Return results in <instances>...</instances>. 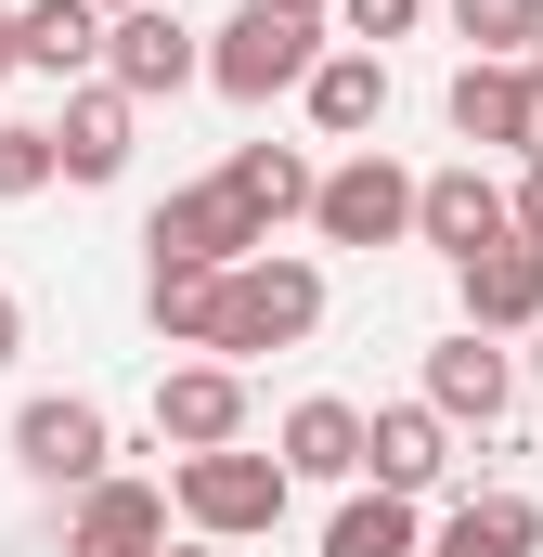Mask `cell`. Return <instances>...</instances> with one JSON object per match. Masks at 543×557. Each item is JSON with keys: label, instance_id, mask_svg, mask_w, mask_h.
<instances>
[{"label": "cell", "instance_id": "6da1fadb", "mask_svg": "<svg viewBox=\"0 0 543 557\" xmlns=\"http://www.w3.org/2000/svg\"><path fill=\"white\" fill-rule=\"evenodd\" d=\"M337 39H324V13H285V0H233L220 26H207V91L220 104H285V91H311V65H324Z\"/></svg>", "mask_w": 543, "mask_h": 557}, {"label": "cell", "instance_id": "7a4b0ae2", "mask_svg": "<svg viewBox=\"0 0 543 557\" xmlns=\"http://www.w3.org/2000/svg\"><path fill=\"white\" fill-rule=\"evenodd\" d=\"M298 337H324V260H298V247H260V260H233L220 273V363H260V350H298Z\"/></svg>", "mask_w": 543, "mask_h": 557}, {"label": "cell", "instance_id": "3957f363", "mask_svg": "<svg viewBox=\"0 0 543 557\" xmlns=\"http://www.w3.org/2000/svg\"><path fill=\"white\" fill-rule=\"evenodd\" d=\"M285 454H168V506H181V532H207V545H260V532H285Z\"/></svg>", "mask_w": 543, "mask_h": 557}, {"label": "cell", "instance_id": "277c9868", "mask_svg": "<svg viewBox=\"0 0 543 557\" xmlns=\"http://www.w3.org/2000/svg\"><path fill=\"white\" fill-rule=\"evenodd\" d=\"M414 195H427V182H414L402 156L350 143V156L324 169V195H311V234H324V247H402V234H414Z\"/></svg>", "mask_w": 543, "mask_h": 557}, {"label": "cell", "instance_id": "5b68a950", "mask_svg": "<svg viewBox=\"0 0 543 557\" xmlns=\"http://www.w3.org/2000/svg\"><path fill=\"white\" fill-rule=\"evenodd\" d=\"M13 467L39 480V493H91V480H117V428L91 389H39L26 416H13Z\"/></svg>", "mask_w": 543, "mask_h": 557}, {"label": "cell", "instance_id": "8992f818", "mask_svg": "<svg viewBox=\"0 0 543 557\" xmlns=\"http://www.w3.org/2000/svg\"><path fill=\"white\" fill-rule=\"evenodd\" d=\"M414 247H440L453 273H466L479 247H518V182H492L479 156L427 169V195H414Z\"/></svg>", "mask_w": 543, "mask_h": 557}, {"label": "cell", "instance_id": "52a82bcc", "mask_svg": "<svg viewBox=\"0 0 543 557\" xmlns=\"http://www.w3.org/2000/svg\"><path fill=\"white\" fill-rule=\"evenodd\" d=\"M260 247H272V221L220 182V169H207V182H181V195L142 221V260H207V273H233V260H260Z\"/></svg>", "mask_w": 543, "mask_h": 557}, {"label": "cell", "instance_id": "ba28073f", "mask_svg": "<svg viewBox=\"0 0 543 557\" xmlns=\"http://www.w3.org/2000/svg\"><path fill=\"white\" fill-rule=\"evenodd\" d=\"M104 78H117L130 104L194 91V78H207V26H181L168 0H142V13H117V26H104Z\"/></svg>", "mask_w": 543, "mask_h": 557}, {"label": "cell", "instance_id": "9c48e42d", "mask_svg": "<svg viewBox=\"0 0 543 557\" xmlns=\"http://www.w3.org/2000/svg\"><path fill=\"white\" fill-rule=\"evenodd\" d=\"M155 441H168V454H233V441H247V363H220V350L168 363V376H155Z\"/></svg>", "mask_w": 543, "mask_h": 557}, {"label": "cell", "instance_id": "30bf717a", "mask_svg": "<svg viewBox=\"0 0 543 557\" xmlns=\"http://www.w3.org/2000/svg\"><path fill=\"white\" fill-rule=\"evenodd\" d=\"M272 454H285V480H337V493H363V480H376V416L337 403V389H311V403H285Z\"/></svg>", "mask_w": 543, "mask_h": 557}, {"label": "cell", "instance_id": "8fae6325", "mask_svg": "<svg viewBox=\"0 0 543 557\" xmlns=\"http://www.w3.org/2000/svg\"><path fill=\"white\" fill-rule=\"evenodd\" d=\"M168 519H181L168 480H130V467H117V480H91V493L65 506V557H168Z\"/></svg>", "mask_w": 543, "mask_h": 557}, {"label": "cell", "instance_id": "7c38bea8", "mask_svg": "<svg viewBox=\"0 0 543 557\" xmlns=\"http://www.w3.org/2000/svg\"><path fill=\"white\" fill-rule=\"evenodd\" d=\"M130 143H142V104L117 78H78V91H65V117H52L65 182H130Z\"/></svg>", "mask_w": 543, "mask_h": 557}, {"label": "cell", "instance_id": "4fadbf2b", "mask_svg": "<svg viewBox=\"0 0 543 557\" xmlns=\"http://www.w3.org/2000/svg\"><path fill=\"white\" fill-rule=\"evenodd\" d=\"M453 298H466L479 337H543V247L531 234H518V247H479V260L453 273Z\"/></svg>", "mask_w": 543, "mask_h": 557}, {"label": "cell", "instance_id": "5bb4252c", "mask_svg": "<svg viewBox=\"0 0 543 557\" xmlns=\"http://www.w3.org/2000/svg\"><path fill=\"white\" fill-rule=\"evenodd\" d=\"M427 403L453 428H492L505 403H518V363H505V337H479V324H453L440 350H427Z\"/></svg>", "mask_w": 543, "mask_h": 557}, {"label": "cell", "instance_id": "9a60e30c", "mask_svg": "<svg viewBox=\"0 0 543 557\" xmlns=\"http://www.w3.org/2000/svg\"><path fill=\"white\" fill-rule=\"evenodd\" d=\"M531 545H543V506H531V493H505V480L453 493L440 532H427V557H531Z\"/></svg>", "mask_w": 543, "mask_h": 557}, {"label": "cell", "instance_id": "2e32d148", "mask_svg": "<svg viewBox=\"0 0 543 557\" xmlns=\"http://www.w3.org/2000/svg\"><path fill=\"white\" fill-rule=\"evenodd\" d=\"M453 480V416L414 389V403H376V493H440Z\"/></svg>", "mask_w": 543, "mask_h": 557}, {"label": "cell", "instance_id": "e0dca14e", "mask_svg": "<svg viewBox=\"0 0 543 557\" xmlns=\"http://www.w3.org/2000/svg\"><path fill=\"white\" fill-rule=\"evenodd\" d=\"M298 104H311V131H324V143H363L376 117H389V52H350V39H337V52L311 65Z\"/></svg>", "mask_w": 543, "mask_h": 557}, {"label": "cell", "instance_id": "ac0fdd59", "mask_svg": "<svg viewBox=\"0 0 543 557\" xmlns=\"http://www.w3.org/2000/svg\"><path fill=\"white\" fill-rule=\"evenodd\" d=\"M104 26L117 13H91V0H26V78H104Z\"/></svg>", "mask_w": 543, "mask_h": 557}, {"label": "cell", "instance_id": "d6986e66", "mask_svg": "<svg viewBox=\"0 0 543 557\" xmlns=\"http://www.w3.org/2000/svg\"><path fill=\"white\" fill-rule=\"evenodd\" d=\"M220 182L260 208L272 234H285V221H311V195H324V169H311L298 143H233V156H220Z\"/></svg>", "mask_w": 543, "mask_h": 557}, {"label": "cell", "instance_id": "ffe728a7", "mask_svg": "<svg viewBox=\"0 0 543 557\" xmlns=\"http://www.w3.org/2000/svg\"><path fill=\"white\" fill-rule=\"evenodd\" d=\"M142 324H155L168 350H207V337H220V273H207V260H142Z\"/></svg>", "mask_w": 543, "mask_h": 557}, {"label": "cell", "instance_id": "44dd1931", "mask_svg": "<svg viewBox=\"0 0 543 557\" xmlns=\"http://www.w3.org/2000/svg\"><path fill=\"white\" fill-rule=\"evenodd\" d=\"M324 557H427V519H414V493H350L337 519H324Z\"/></svg>", "mask_w": 543, "mask_h": 557}, {"label": "cell", "instance_id": "7402d4cb", "mask_svg": "<svg viewBox=\"0 0 543 557\" xmlns=\"http://www.w3.org/2000/svg\"><path fill=\"white\" fill-rule=\"evenodd\" d=\"M440 13H453V39L479 65H531L543 52V0H440Z\"/></svg>", "mask_w": 543, "mask_h": 557}, {"label": "cell", "instance_id": "603a6c76", "mask_svg": "<svg viewBox=\"0 0 543 557\" xmlns=\"http://www.w3.org/2000/svg\"><path fill=\"white\" fill-rule=\"evenodd\" d=\"M52 182H65L52 131H39V117H0V208H26V195H52Z\"/></svg>", "mask_w": 543, "mask_h": 557}, {"label": "cell", "instance_id": "cb8c5ba5", "mask_svg": "<svg viewBox=\"0 0 543 557\" xmlns=\"http://www.w3.org/2000/svg\"><path fill=\"white\" fill-rule=\"evenodd\" d=\"M414 26H427V0H337V39H350V52H389Z\"/></svg>", "mask_w": 543, "mask_h": 557}, {"label": "cell", "instance_id": "d4e9b609", "mask_svg": "<svg viewBox=\"0 0 543 557\" xmlns=\"http://www.w3.org/2000/svg\"><path fill=\"white\" fill-rule=\"evenodd\" d=\"M13 350H26V298L0 285V376H13Z\"/></svg>", "mask_w": 543, "mask_h": 557}, {"label": "cell", "instance_id": "484cf974", "mask_svg": "<svg viewBox=\"0 0 543 557\" xmlns=\"http://www.w3.org/2000/svg\"><path fill=\"white\" fill-rule=\"evenodd\" d=\"M518 234L543 247V169H518Z\"/></svg>", "mask_w": 543, "mask_h": 557}, {"label": "cell", "instance_id": "4316f807", "mask_svg": "<svg viewBox=\"0 0 543 557\" xmlns=\"http://www.w3.org/2000/svg\"><path fill=\"white\" fill-rule=\"evenodd\" d=\"M13 65H26V13H0V78H13Z\"/></svg>", "mask_w": 543, "mask_h": 557}, {"label": "cell", "instance_id": "83f0119b", "mask_svg": "<svg viewBox=\"0 0 543 557\" xmlns=\"http://www.w3.org/2000/svg\"><path fill=\"white\" fill-rule=\"evenodd\" d=\"M168 557H220V545H207V532H181V545H168Z\"/></svg>", "mask_w": 543, "mask_h": 557}, {"label": "cell", "instance_id": "f1b7e54d", "mask_svg": "<svg viewBox=\"0 0 543 557\" xmlns=\"http://www.w3.org/2000/svg\"><path fill=\"white\" fill-rule=\"evenodd\" d=\"M285 13H324V26H337V0H285Z\"/></svg>", "mask_w": 543, "mask_h": 557}, {"label": "cell", "instance_id": "f546056e", "mask_svg": "<svg viewBox=\"0 0 543 557\" xmlns=\"http://www.w3.org/2000/svg\"><path fill=\"white\" fill-rule=\"evenodd\" d=\"M91 13H142V0H91Z\"/></svg>", "mask_w": 543, "mask_h": 557}, {"label": "cell", "instance_id": "4dcf8cb0", "mask_svg": "<svg viewBox=\"0 0 543 557\" xmlns=\"http://www.w3.org/2000/svg\"><path fill=\"white\" fill-rule=\"evenodd\" d=\"M531 389H543V350H531Z\"/></svg>", "mask_w": 543, "mask_h": 557}, {"label": "cell", "instance_id": "1f68e13d", "mask_svg": "<svg viewBox=\"0 0 543 557\" xmlns=\"http://www.w3.org/2000/svg\"><path fill=\"white\" fill-rule=\"evenodd\" d=\"M531 78H543V52H531Z\"/></svg>", "mask_w": 543, "mask_h": 557}]
</instances>
